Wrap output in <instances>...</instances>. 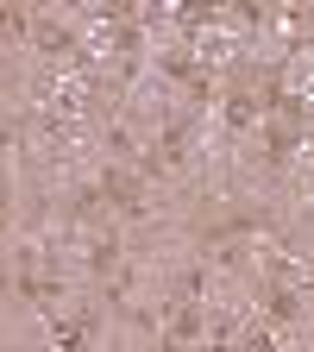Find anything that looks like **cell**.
I'll return each mask as SVG.
<instances>
[{
	"label": "cell",
	"mask_w": 314,
	"mask_h": 352,
	"mask_svg": "<svg viewBox=\"0 0 314 352\" xmlns=\"http://www.w3.org/2000/svg\"><path fill=\"white\" fill-rule=\"evenodd\" d=\"M101 201H107L113 214H126V220H139V214H145V183H139L126 164H107V170H101Z\"/></svg>",
	"instance_id": "1"
},
{
	"label": "cell",
	"mask_w": 314,
	"mask_h": 352,
	"mask_svg": "<svg viewBox=\"0 0 314 352\" xmlns=\"http://www.w3.org/2000/svg\"><path fill=\"white\" fill-rule=\"evenodd\" d=\"M32 44H38L51 63H76V57H82L76 32H69V25H57V19H32Z\"/></svg>",
	"instance_id": "2"
},
{
	"label": "cell",
	"mask_w": 314,
	"mask_h": 352,
	"mask_svg": "<svg viewBox=\"0 0 314 352\" xmlns=\"http://www.w3.org/2000/svg\"><path fill=\"white\" fill-rule=\"evenodd\" d=\"M258 113H264V107H258L251 82H245V69H239V76H233V88H227V132H245Z\"/></svg>",
	"instance_id": "3"
},
{
	"label": "cell",
	"mask_w": 314,
	"mask_h": 352,
	"mask_svg": "<svg viewBox=\"0 0 314 352\" xmlns=\"http://www.w3.org/2000/svg\"><path fill=\"white\" fill-rule=\"evenodd\" d=\"M264 315H271L277 327H289V321L302 315V296H295L289 283H277V277H271V283H264Z\"/></svg>",
	"instance_id": "4"
},
{
	"label": "cell",
	"mask_w": 314,
	"mask_h": 352,
	"mask_svg": "<svg viewBox=\"0 0 314 352\" xmlns=\"http://www.w3.org/2000/svg\"><path fill=\"white\" fill-rule=\"evenodd\" d=\"M295 139H302V126H295V120H264V145H271L264 157H271V164H283V157L295 151Z\"/></svg>",
	"instance_id": "5"
},
{
	"label": "cell",
	"mask_w": 314,
	"mask_h": 352,
	"mask_svg": "<svg viewBox=\"0 0 314 352\" xmlns=\"http://www.w3.org/2000/svg\"><path fill=\"white\" fill-rule=\"evenodd\" d=\"M201 327H208V308L201 302H176V315H170V340H201Z\"/></svg>",
	"instance_id": "6"
},
{
	"label": "cell",
	"mask_w": 314,
	"mask_h": 352,
	"mask_svg": "<svg viewBox=\"0 0 314 352\" xmlns=\"http://www.w3.org/2000/svg\"><path fill=\"white\" fill-rule=\"evenodd\" d=\"M113 264H120V233H113V227H101L95 239H88V271H95V277H107Z\"/></svg>",
	"instance_id": "7"
},
{
	"label": "cell",
	"mask_w": 314,
	"mask_h": 352,
	"mask_svg": "<svg viewBox=\"0 0 314 352\" xmlns=\"http://www.w3.org/2000/svg\"><path fill=\"white\" fill-rule=\"evenodd\" d=\"M132 157H139V139H132L126 120H113L107 126V164H132Z\"/></svg>",
	"instance_id": "8"
},
{
	"label": "cell",
	"mask_w": 314,
	"mask_h": 352,
	"mask_svg": "<svg viewBox=\"0 0 314 352\" xmlns=\"http://www.w3.org/2000/svg\"><path fill=\"white\" fill-rule=\"evenodd\" d=\"M19 32H32V19L19 7H0V38H19Z\"/></svg>",
	"instance_id": "9"
},
{
	"label": "cell",
	"mask_w": 314,
	"mask_h": 352,
	"mask_svg": "<svg viewBox=\"0 0 314 352\" xmlns=\"http://www.w3.org/2000/svg\"><path fill=\"white\" fill-rule=\"evenodd\" d=\"M157 352H189V346H183V340H170V333H164V340H157Z\"/></svg>",
	"instance_id": "10"
},
{
	"label": "cell",
	"mask_w": 314,
	"mask_h": 352,
	"mask_svg": "<svg viewBox=\"0 0 314 352\" xmlns=\"http://www.w3.org/2000/svg\"><path fill=\"white\" fill-rule=\"evenodd\" d=\"M0 183H7V164H0Z\"/></svg>",
	"instance_id": "11"
}]
</instances>
